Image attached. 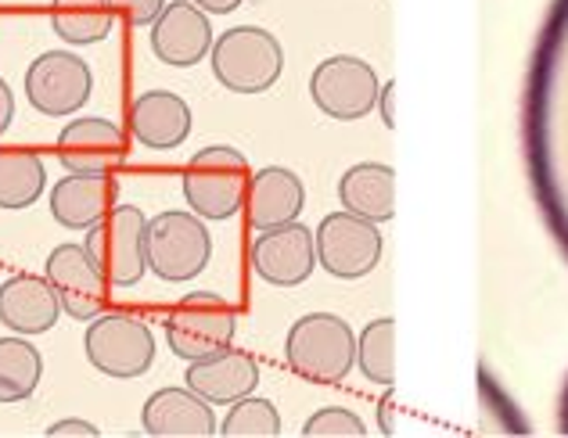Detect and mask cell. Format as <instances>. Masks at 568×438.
<instances>
[{"label": "cell", "instance_id": "cell-1", "mask_svg": "<svg viewBox=\"0 0 568 438\" xmlns=\"http://www.w3.org/2000/svg\"><path fill=\"white\" fill-rule=\"evenodd\" d=\"M209 65L223 90L242 98L266 94L284 72L281 40L263 26H234L220 33L209 51Z\"/></svg>", "mask_w": 568, "mask_h": 438}, {"label": "cell", "instance_id": "cell-2", "mask_svg": "<svg viewBox=\"0 0 568 438\" xmlns=\"http://www.w3.org/2000/svg\"><path fill=\"white\" fill-rule=\"evenodd\" d=\"M288 367L317 385H342L356 367V335L335 313H306L284 338Z\"/></svg>", "mask_w": 568, "mask_h": 438}, {"label": "cell", "instance_id": "cell-3", "mask_svg": "<svg viewBox=\"0 0 568 438\" xmlns=\"http://www.w3.org/2000/svg\"><path fill=\"white\" fill-rule=\"evenodd\" d=\"M248 159L231 144H209L184 165V198L202 220H231L242 213L248 191Z\"/></svg>", "mask_w": 568, "mask_h": 438}, {"label": "cell", "instance_id": "cell-4", "mask_svg": "<svg viewBox=\"0 0 568 438\" xmlns=\"http://www.w3.org/2000/svg\"><path fill=\"white\" fill-rule=\"evenodd\" d=\"M83 248L109 281V288H133L148 274V216L138 205H112L94 226H87Z\"/></svg>", "mask_w": 568, "mask_h": 438}, {"label": "cell", "instance_id": "cell-5", "mask_svg": "<svg viewBox=\"0 0 568 438\" xmlns=\"http://www.w3.org/2000/svg\"><path fill=\"white\" fill-rule=\"evenodd\" d=\"M213 259V237L199 213H159L148 220V274L166 284H187Z\"/></svg>", "mask_w": 568, "mask_h": 438}, {"label": "cell", "instance_id": "cell-6", "mask_svg": "<svg viewBox=\"0 0 568 438\" xmlns=\"http://www.w3.org/2000/svg\"><path fill=\"white\" fill-rule=\"evenodd\" d=\"M87 364L115 381L144 377L155 364V335L133 313H98L83 335Z\"/></svg>", "mask_w": 568, "mask_h": 438}, {"label": "cell", "instance_id": "cell-7", "mask_svg": "<svg viewBox=\"0 0 568 438\" xmlns=\"http://www.w3.org/2000/svg\"><path fill=\"white\" fill-rule=\"evenodd\" d=\"M237 313L216 292H191L166 316V345L184 364L231 349Z\"/></svg>", "mask_w": 568, "mask_h": 438}, {"label": "cell", "instance_id": "cell-8", "mask_svg": "<svg viewBox=\"0 0 568 438\" xmlns=\"http://www.w3.org/2000/svg\"><path fill=\"white\" fill-rule=\"evenodd\" d=\"M313 245H317V266L324 274H332L338 281H361L378 269L385 237L378 231V223L342 208V213H327L321 220L317 234H313Z\"/></svg>", "mask_w": 568, "mask_h": 438}, {"label": "cell", "instance_id": "cell-9", "mask_svg": "<svg viewBox=\"0 0 568 438\" xmlns=\"http://www.w3.org/2000/svg\"><path fill=\"white\" fill-rule=\"evenodd\" d=\"M382 80L371 69V62L356 54H332L313 69L310 75V98L313 104L338 123H356L367 119L378 104Z\"/></svg>", "mask_w": 568, "mask_h": 438}, {"label": "cell", "instance_id": "cell-10", "mask_svg": "<svg viewBox=\"0 0 568 438\" xmlns=\"http://www.w3.org/2000/svg\"><path fill=\"white\" fill-rule=\"evenodd\" d=\"M94 90V72L72 51H43L26 69V101L40 115H77Z\"/></svg>", "mask_w": 568, "mask_h": 438}, {"label": "cell", "instance_id": "cell-11", "mask_svg": "<svg viewBox=\"0 0 568 438\" xmlns=\"http://www.w3.org/2000/svg\"><path fill=\"white\" fill-rule=\"evenodd\" d=\"M248 263L256 277L274 284V288H298L313 277V266H317L313 231L298 220L260 231L248 248Z\"/></svg>", "mask_w": 568, "mask_h": 438}, {"label": "cell", "instance_id": "cell-12", "mask_svg": "<svg viewBox=\"0 0 568 438\" xmlns=\"http://www.w3.org/2000/svg\"><path fill=\"white\" fill-rule=\"evenodd\" d=\"M43 277L51 281L58 302H62V313L72 320L91 324L98 313H104L109 281L83 245H58L43 263Z\"/></svg>", "mask_w": 568, "mask_h": 438}, {"label": "cell", "instance_id": "cell-13", "mask_svg": "<svg viewBox=\"0 0 568 438\" xmlns=\"http://www.w3.org/2000/svg\"><path fill=\"white\" fill-rule=\"evenodd\" d=\"M54 147H58V162H62L69 173L109 176L126 162V133L119 130L112 119H101V115L72 119V123L58 133Z\"/></svg>", "mask_w": 568, "mask_h": 438}, {"label": "cell", "instance_id": "cell-14", "mask_svg": "<svg viewBox=\"0 0 568 438\" xmlns=\"http://www.w3.org/2000/svg\"><path fill=\"white\" fill-rule=\"evenodd\" d=\"M213 22L191 0H166L152 22V54L170 69H194L213 51Z\"/></svg>", "mask_w": 568, "mask_h": 438}, {"label": "cell", "instance_id": "cell-15", "mask_svg": "<svg viewBox=\"0 0 568 438\" xmlns=\"http://www.w3.org/2000/svg\"><path fill=\"white\" fill-rule=\"evenodd\" d=\"M191 104L173 90H144L126 104L130 137L148 151H176L191 137Z\"/></svg>", "mask_w": 568, "mask_h": 438}, {"label": "cell", "instance_id": "cell-16", "mask_svg": "<svg viewBox=\"0 0 568 438\" xmlns=\"http://www.w3.org/2000/svg\"><path fill=\"white\" fill-rule=\"evenodd\" d=\"M216 425L213 403H205L187 385L152 391L141 410V428L152 438H209L216 435Z\"/></svg>", "mask_w": 568, "mask_h": 438}, {"label": "cell", "instance_id": "cell-17", "mask_svg": "<svg viewBox=\"0 0 568 438\" xmlns=\"http://www.w3.org/2000/svg\"><path fill=\"white\" fill-rule=\"evenodd\" d=\"M62 316V302L51 288L48 277L40 274H14L0 284V324L11 335H48Z\"/></svg>", "mask_w": 568, "mask_h": 438}, {"label": "cell", "instance_id": "cell-18", "mask_svg": "<svg viewBox=\"0 0 568 438\" xmlns=\"http://www.w3.org/2000/svg\"><path fill=\"white\" fill-rule=\"evenodd\" d=\"M184 385L191 391H199L205 403L213 406H231L234 399L252 396L260 385V364L256 356L237 353V349H223L216 356L205 359H191Z\"/></svg>", "mask_w": 568, "mask_h": 438}, {"label": "cell", "instance_id": "cell-19", "mask_svg": "<svg viewBox=\"0 0 568 438\" xmlns=\"http://www.w3.org/2000/svg\"><path fill=\"white\" fill-rule=\"evenodd\" d=\"M306 205V184L284 165H266L256 176H248L245 213L252 231H271V226L298 220Z\"/></svg>", "mask_w": 568, "mask_h": 438}, {"label": "cell", "instance_id": "cell-20", "mask_svg": "<svg viewBox=\"0 0 568 438\" xmlns=\"http://www.w3.org/2000/svg\"><path fill=\"white\" fill-rule=\"evenodd\" d=\"M119 198L115 176H87V173H69L51 187V216L65 231H87L94 226Z\"/></svg>", "mask_w": 568, "mask_h": 438}, {"label": "cell", "instance_id": "cell-21", "mask_svg": "<svg viewBox=\"0 0 568 438\" xmlns=\"http://www.w3.org/2000/svg\"><path fill=\"white\" fill-rule=\"evenodd\" d=\"M338 202L346 213L371 223H388L396 216V170L385 162H356L338 180Z\"/></svg>", "mask_w": 568, "mask_h": 438}, {"label": "cell", "instance_id": "cell-22", "mask_svg": "<svg viewBox=\"0 0 568 438\" xmlns=\"http://www.w3.org/2000/svg\"><path fill=\"white\" fill-rule=\"evenodd\" d=\"M48 187V165L29 147H0V208L22 213Z\"/></svg>", "mask_w": 568, "mask_h": 438}, {"label": "cell", "instance_id": "cell-23", "mask_svg": "<svg viewBox=\"0 0 568 438\" xmlns=\"http://www.w3.org/2000/svg\"><path fill=\"white\" fill-rule=\"evenodd\" d=\"M109 0H51V29L69 48H94L112 33Z\"/></svg>", "mask_w": 568, "mask_h": 438}, {"label": "cell", "instance_id": "cell-24", "mask_svg": "<svg viewBox=\"0 0 568 438\" xmlns=\"http://www.w3.org/2000/svg\"><path fill=\"white\" fill-rule=\"evenodd\" d=\"M43 377V359L26 335L0 338V403H22L37 391Z\"/></svg>", "mask_w": 568, "mask_h": 438}, {"label": "cell", "instance_id": "cell-25", "mask_svg": "<svg viewBox=\"0 0 568 438\" xmlns=\"http://www.w3.org/2000/svg\"><path fill=\"white\" fill-rule=\"evenodd\" d=\"M356 367L371 385H396V320L378 316L356 335Z\"/></svg>", "mask_w": 568, "mask_h": 438}, {"label": "cell", "instance_id": "cell-26", "mask_svg": "<svg viewBox=\"0 0 568 438\" xmlns=\"http://www.w3.org/2000/svg\"><path fill=\"white\" fill-rule=\"evenodd\" d=\"M281 428L284 425H281L277 406L271 399L256 396V391H252V396L234 399L227 417L216 425V431L227 435V438H277Z\"/></svg>", "mask_w": 568, "mask_h": 438}, {"label": "cell", "instance_id": "cell-27", "mask_svg": "<svg viewBox=\"0 0 568 438\" xmlns=\"http://www.w3.org/2000/svg\"><path fill=\"white\" fill-rule=\"evenodd\" d=\"M306 438H364L367 425L356 417L349 406H324L303 425Z\"/></svg>", "mask_w": 568, "mask_h": 438}, {"label": "cell", "instance_id": "cell-28", "mask_svg": "<svg viewBox=\"0 0 568 438\" xmlns=\"http://www.w3.org/2000/svg\"><path fill=\"white\" fill-rule=\"evenodd\" d=\"M109 8L123 14L130 26H152L166 0H109Z\"/></svg>", "mask_w": 568, "mask_h": 438}, {"label": "cell", "instance_id": "cell-29", "mask_svg": "<svg viewBox=\"0 0 568 438\" xmlns=\"http://www.w3.org/2000/svg\"><path fill=\"white\" fill-rule=\"evenodd\" d=\"M51 438H62V435H87V438H98L101 431L91 425V420H80V417H65V420H54V425L48 428Z\"/></svg>", "mask_w": 568, "mask_h": 438}, {"label": "cell", "instance_id": "cell-30", "mask_svg": "<svg viewBox=\"0 0 568 438\" xmlns=\"http://www.w3.org/2000/svg\"><path fill=\"white\" fill-rule=\"evenodd\" d=\"M375 109L382 112V123H385L388 130H396V80L382 83V90H378V104H375Z\"/></svg>", "mask_w": 568, "mask_h": 438}, {"label": "cell", "instance_id": "cell-31", "mask_svg": "<svg viewBox=\"0 0 568 438\" xmlns=\"http://www.w3.org/2000/svg\"><path fill=\"white\" fill-rule=\"evenodd\" d=\"M11 119H14V94H11V86L0 80V133L11 126Z\"/></svg>", "mask_w": 568, "mask_h": 438}, {"label": "cell", "instance_id": "cell-32", "mask_svg": "<svg viewBox=\"0 0 568 438\" xmlns=\"http://www.w3.org/2000/svg\"><path fill=\"white\" fill-rule=\"evenodd\" d=\"M191 4H199V8L209 11V14H231V11L242 8L245 0H191Z\"/></svg>", "mask_w": 568, "mask_h": 438}, {"label": "cell", "instance_id": "cell-33", "mask_svg": "<svg viewBox=\"0 0 568 438\" xmlns=\"http://www.w3.org/2000/svg\"><path fill=\"white\" fill-rule=\"evenodd\" d=\"M382 428L393 431V403H388V399L382 403Z\"/></svg>", "mask_w": 568, "mask_h": 438}]
</instances>
